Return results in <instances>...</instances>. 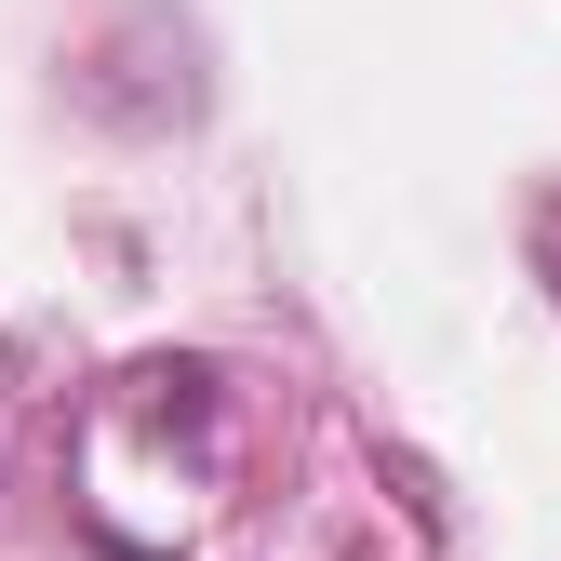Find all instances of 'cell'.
<instances>
[{
    "label": "cell",
    "mask_w": 561,
    "mask_h": 561,
    "mask_svg": "<svg viewBox=\"0 0 561 561\" xmlns=\"http://www.w3.org/2000/svg\"><path fill=\"white\" fill-rule=\"evenodd\" d=\"M535 280H548V295H561V201H548V215H535Z\"/></svg>",
    "instance_id": "1"
}]
</instances>
